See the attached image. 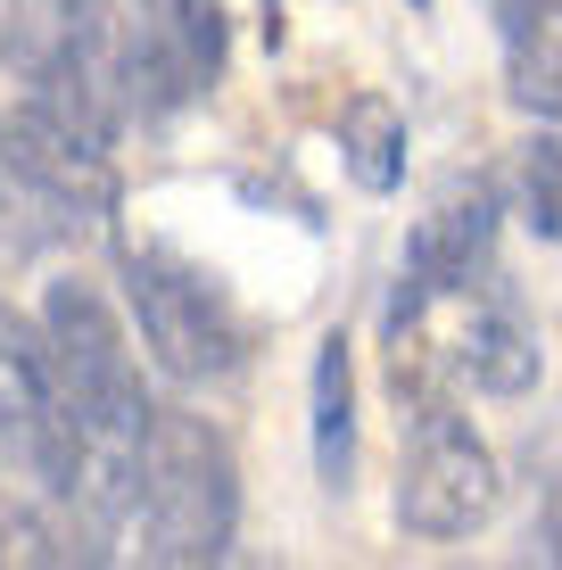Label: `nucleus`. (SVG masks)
<instances>
[{
  "instance_id": "10",
  "label": "nucleus",
  "mask_w": 562,
  "mask_h": 570,
  "mask_svg": "<svg viewBox=\"0 0 562 570\" xmlns=\"http://www.w3.org/2000/svg\"><path fill=\"white\" fill-rule=\"evenodd\" d=\"M339 157H347V174H356V190L390 199V190L405 183V116L381 100V91L347 100V116H339Z\"/></svg>"
},
{
  "instance_id": "4",
  "label": "nucleus",
  "mask_w": 562,
  "mask_h": 570,
  "mask_svg": "<svg viewBox=\"0 0 562 570\" xmlns=\"http://www.w3.org/2000/svg\"><path fill=\"white\" fill-rule=\"evenodd\" d=\"M496 497H505V471H496L489 439L455 405H422L397 463V529L405 538H472V529H489Z\"/></svg>"
},
{
  "instance_id": "6",
  "label": "nucleus",
  "mask_w": 562,
  "mask_h": 570,
  "mask_svg": "<svg viewBox=\"0 0 562 570\" xmlns=\"http://www.w3.org/2000/svg\"><path fill=\"white\" fill-rule=\"evenodd\" d=\"M489 248H496V183L472 174V183H447L438 207L414 224L405 273L431 282L438 298H463V289H480V273H489Z\"/></svg>"
},
{
  "instance_id": "11",
  "label": "nucleus",
  "mask_w": 562,
  "mask_h": 570,
  "mask_svg": "<svg viewBox=\"0 0 562 570\" xmlns=\"http://www.w3.org/2000/svg\"><path fill=\"white\" fill-rule=\"evenodd\" d=\"M521 224L562 248V132H530L521 141Z\"/></svg>"
},
{
  "instance_id": "13",
  "label": "nucleus",
  "mask_w": 562,
  "mask_h": 570,
  "mask_svg": "<svg viewBox=\"0 0 562 570\" xmlns=\"http://www.w3.org/2000/svg\"><path fill=\"white\" fill-rule=\"evenodd\" d=\"M33 33V0H0V58H17Z\"/></svg>"
},
{
  "instance_id": "9",
  "label": "nucleus",
  "mask_w": 562,
  "mask_h": 570,
  "mask_svg": "<svg viewBox=\"0 0 562 570\" xmlns=\"http://www.w3.org/2000/svg\"><path fill=\"white\" fill-rule=\"evenodd\" d=\"M306 430H315V480L339 497L356 480V356H347V331H332L315 347V414H306Z\"/></svg>"
},
{
  "instance_id": "2",
  "label": "nucleus",
  "mask_w": 562,
  "mask_h": 570,
  "mask_svg": "<svg viewBox=\"0 0 562 570\" xmlns=\"http://www.w3.org/2000/svg\"><path fill=\"white\" fill-rule=\"evenodd\" d=\"M125 306L141 323V347L174 381H224L248 364V323L224 298V282L166 248H125Z\"/></svg>"
},
{
  "instance_id": "12",
  "label": "nucleus",
  "mask_w": 562,
  "mask_h": 570,
  "mask_svg": "<svg viewBox=\"0 0 562 570\" xmlns=\"http://www.w3.org/2000/svg\"><path fill=\"white\" fill-rule=\"evenodd\" d=\"M538 538H546V562H562V446L546 463V488H538Z\"/></svg>"
},
{
  "instance_id": "1",
  "label": "nucleus",
  "mask_w": 562,
  "mask_h": 570,
  "mask_svg": "<svg viewBox=\"0 0 562 570\" xmlns=\"http://www.w3.org/2000/svg\"><path fill=\"white\" fill-rule=\"evenodd\" d=\"M132 538H141V562H166V570H199L231 554V538H240V463H231L224 430H207L199 414H149Z\"/></svg>"
},
{
  "instance_id": "8",
  "label": "nucleus",
  "mask_w": 562,
  "mask_h": 570,
  "mask_svg": "<svg viewBox=\"0 0 562 570\" xmlns=\"http://www.w3.org/2000/svg\"><path fill=\"white\" fill-rule=\"evenodd\" d=\"M455 364L472 372V389H489V397H530L538 389V331L521 323L513 298H489V306L463 314Z\"/></svg>"
},
{
  "instance_id": "7",
  "label": "nucleus",
  "mask_w": 562,
  "mask_h": 570,
  "mask_svg": "<svg viewBox=\"0 0 562 570\" xmlns=\"http://www.w3.org/2000/svg\"><path fill=\"white\" fill-rule=\"evenodd\" d=\"M505 83L530 116H562V0H496Z\"/></svg>"
},
{
  "instance_id": "3",
  "label": "nucleus",
  "mask_w": 562,
  "mask_h": 570,
  "mask_svg": "<svg viewBox=\"0 0 562 570\" xmlns=\"http://www.w3.org/2000/svg\"><path fill=\"white\" fill-rule=\"evenodd\" d=\"M0 455L26 471V480H42V497H58V504L75 497L83 430H75L67 381H58L50 331L26 323L9 298H0Z\"/></svg>"
},
{
  "instance_id": "5",
  "label": "nucleus",
  "mask_w": 562,
  "mask_h": 570,
  "mask_svg": "<svg viewBox=\"0 0 562 570\" xmlns=\"http://www.w3.org/2000/svg\"><path fill=\"white\" fill-rule=\"evenodd\" d=\"M116 83L125 108L166 116L224 83V9L216 0H132L116 26Z\"/></svg>"
}]
</instances>
